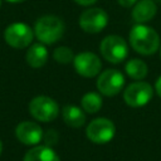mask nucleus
Masks as SVG:
<instances>
[{
	"mask_svg": "<svg viewBox=\"0 0 161 161\" xmlns=\"http://www.w3.org/2000/svg\"><path fill=\"white\" fill-rule=\"evenodd\" d=\"M128 40L131 48L141 55H152L161 45L157 31L146 24L133 25L128 34Z\"/></svg>",
	"mask_w": 161,
	"mask_h": 161,
	"instance_id": "obj_1",
	"label": "nucleus"
},
{
	"mask_svg": "<svg viewBox=\"0 0 161 161\" xmlns=\"http://www.w3.org/2000/svg\"><path fill=\"white\" fill-rule=\"evenodd\" d=\"M64 30V21L57 15L40 16L34 25V34L36 39L45 45L57 43L63 36Z\"/></svg>",
	"mask_w": 161,
	"mask_h": 161,
	"instance_id": "obj_2",
	"label": "nucleus"
},
{
	"mask_svg": "<svg viewBox=\"0 0 161 161\" xmlns=\"http://www.w3.org/2000/svg\"><path fill=\"white\" fill-rule=\"evenodd\" d=\"M99 52L103 59L107 62L112 64H119L128 57V44L119 35H107L99 44Z\"/></svg>",
	"mask_w": 161,
	"mask_h": 161,
	"instance_id": "obj_3",
	"label": "nucleus"
},
{
	"mask_svg": "<svg viewBox=\"0 0 161 161\" xmlns=\"http://www.w3.org/2000/svg\"><path fill=\"white\" fill-rule=\"evenodd\" d=\"M153 96V88L150 83L143 80H136L126 87L123 91V101L127 106L138 108L146 106Z\"/></svg>",
	"mask_w": 161,
	"mask_h": 161,
	"instance_id": "obj_4",
	"label": "nucleus"
},
{
	"mask_svg": "<svg viewBox=\"0 0 161 161\" xmlns=\"http://www.w3.org/2000/svg\"><path fill=\"white\" fill-rule=\"evenodd\" d=\"M96 87L106 97L117 96L125 87V75L118 69H106L98 74Z\"/></svg>",
	"mask_w": 161,
	"mask_h": 161,
	"instance_id": "obj_5",
	"label": "nucleus"
},
{
	"mask_svg": "<svg viewBox=\"0 0 161 161\" xmlns=\"http://www.w3.org/2000/svg\"><path fill=\"white\" fill-rule=\"evenodd\" d=\"M29 112L35 119L40 122H50L58 117L59 106L53 98L48 96H38L30 101Z\"/></svg>",
	"mask_w": 161,
	"mask_h": 161,
	"instance_id": "obj_6",
	"label": "nucleus"
},
{
	"mask_svg": "<svg viewBox=\"0 0 161 161\" xmlns=\"http://www.w3.org/2000/svg\"><path fill=\"white\" fill-rule=\"evenodd\" d=\"M114 133H116L114 123L104 117L94 118L88 123L86 128L87 138L93 143H98V145L109 142L114 137Z\"/></svg>",
	"mask_w": 161,
	"mask_h": 161,
	"instance_id": "obj_7",
	"label": "nucleus"
},
{
	"mask_svg": "<svg viewBox=\"0 0 161 161\" xmlns=\"http://www.w3.org/2000/svg\"><path fill=\"white\" fill-rule=\"evenodd\" d=\"M78 24L83 31L88 34H97L107 26L108 14L101 8H89L82 11Z\"/></svg>",
	"mask_w": 161,
	"mask_h": 161,
	"instance_id": "obj_8",
	"label": "nucleus"
},
{
	"mask_svg": "<svg viewBox=\"0 0 161 161\" xmlns=\"http://www.w3.org/2000/svg\"><path fill=\"white\" fill-rule=\"evenodd\" d=\"M34 38V30L24 23H13L4 31L5 42L16 49L26 48L31 44Z\"/></svg>",
	"mask_w": 161,
	"mask_h": 161,
	"instance_id": "obj_9",
	"label": "nucleus"
},
{
	"mask_svg": "<svg viewBox=\"0 0 161 161\" xmlns=\"http://www.w3.org/2000/svg\"><path fill=\"white\" fill-rule=\"evenodd\" d=\"M73 67L80 77L93 78L101 73L102 62L97 54L92 52H82L74 57Z\"/></svg>",
	"mask_w": 161,
	"mask_h": 161,
	"instance_id": "obj_10",
	"label": "nucleus"
},
{
	"mask_svg": "<svg viewBox=\"0 0 161 161\" xmlns=\"http://www.w3.org/2000/svg\"><path fill=\"white\" fill-rule=\"evenodd\" d=\"M15 136L16 138L28 146L38 145L43 138V130L42 127L31 121H24L20 122L15 128Z\"/></svg>",
	"mask_w": 161,
	"mask_h": 161,
	"instance_id": "obj_11",
	"label": "nucleus"
},
{
	"mask_svg": "<svg viewBox=\"0 0 161 161\" xmlns=\"http://www.w3.org/2000/svg\"><path fill=\"white\" fill-rule=\"evenodd\" d=\"M157 13V5L153 0H138L133 8L131 16L135 23L137 24H145L155 18Z\"/></svg>",
	"mask_w": 161,
	"mask_h": 161,
	"instance_id": "obj_12",
	"label": "nucleus"
},
{
	"mask_svg": "<svg viewBox=\"0 0 161 161\" xmlns=\"http://www.w3.org/2000/svg\"><path fill=\"white\" fill-rule=\"evenodd\" d=\"M62 117L65 125L73 128H79L86 123V113L82 108L74 104H67L62 109Z\"/></svg>",
	"mask_w": 161,
	"mask_h": 161,
	"instance_id": "obj_13",
	"label": "nucleus"
},
{
	"mask_svg": "<svg viewBox=\"0 0 161 161\" xmlns=\"http://www.w3.org/2000/svg\"><path fill=\"white\" fill-rule=\"evenodd\" d=\"M26 63L31 68H40L43 67L48 60V50L43 43H35L33 44L26 54H25Z\"/></svg>",
	"mask_w": 161,
	"mask_h": 161,
	"instance_id": "obj_14",
	"label": "nucleus"
},
{
	"mask_svg": "<svg viewBox=\"0 0 161 161\" xmlns=\"http://www.w3.org/2000/svg\"><path fill=\"white\" fill-rule=\"evenodd\" d=\"M23 161H60V160L57 152L52 147L44 145L30 148L25 153Z\"/></svg>",
	"mask_w": 161,
	"mask_h": 161,
	"instance_id": "obj_15",
	"label": "nucleus"
},
{
	"mask_svg": "<svg viewBox=\"0 0 161 161\" xmlns=\"http://www.w3.org/2000/svg\"><path fill=\"white\" fill-rule=\"evenodd\" d=\"M125 70L130 78L135 80H143L148 73V67L143 60L138 58H132L126 63Z\"/></svg>",
	"mask_w": 161,
	"mask_h": 161,
	"instance_id": "obj_16",
	"label": "nucleus"
},
{
	"mask_svg": "<svg viewBox=\"0 0 161 161\" xmlns=\"http://www.w3.org/2000/svg\"><path fill=\"white\" fill-rule=\"evenodd\" d=\"M102 104L103 102L101 93L97 92H87L80 99L82 109L87 113H97L102 108Z\"/></svg>",
	"mask_w": 161,
	"mask_h": 161,
	"instance_id": "obj_17",
	"label": "nucleus"
},
{
	"mask_svg": "<svg viewBox=\"0 0 161 161\" xmlns=\"http://www.w3.org/2000/svg\"><path fill=\"white\" fill-rule=\"evenodd\" d=\"M74 57L75 55L73 54V50L69 47H64V45L55 48L54 52H53V58L59 64H69V63H73Z\"/></svg>",
	"mask_w": 161,
	"mask_h": 161,
	"instance_id": "obj_18",
	"label": "nucleus"
},
{
	"mask_svg": "<svg viewBox=\"0 0 161 161\" xmlns=\"http://www.w3.org/2000/svg\"><path fill=\"white\" fill-rule=\"evenodd\" d=\"M138 0H117V3L122 6V8H133V5L137 3Z\"/></svg>",
	"mask_w": 161,
	"mask_h": 161,
	"instance_id": "obj_19",
	"label": "nucleus"
},
{
	"mask_svg": "<svg viewBox=\"0 0 161 161\" xmlns=\"http://www.w3.org/2000/svg\"><path fill=\"white\" fill-rule=\"evenodd\" d=\"M45 140H47V142L49 143H52V141L50 140H53V142H55L57 141V133L53 131V130H49L48 132H47V135H45Z\"/></svg>",
	"mask_w": 161,
	"mask_h": 161,
	"instance_id": "obj_20",
	"label": "nucleus"
},
{
	"mask_svg": "<svg viewBox=\"0 0 161 161\" xmlns=\"http://www.w3.org/2000/svg\"><path fill=\"white\" fill-rule=\"evenodd\" d=\"M78 5L80 6H92L93 4H96L98 0H74Z\"/></svg>",
	"mask_w": 161,
	"mask_h": 161,
	"instance_id": "obj_21",
	"label": "nucleus"
},
{
	"mask_svg": "<svg viewBox=\"0 0 161 161\" xmlns=\"http://www.w3.org/2000/svg\"><path fill=\"white\" fill-rule=\"evenodd\" d=\"M155 91H156V93H157V96L161 98V75L156 79V82H155Z\"/></svg>",
	"mask_w": 161,
	"mask_h": 161,
	"instance_id": "obj_22",
	"label": "nucleus"
},
{
	"mask_svg": "<svg viewBox=\"0 0 161 161\" xmlns=\"http://www.w3.org/2000/svg\"><path fill=\"white\" fill-rule=\"evenodd\" d=\"M6 1H9V3H23L25 0H6Z\"/></svg>",
	"mask_w": 161,
	"mask_h": 161,
	"instance_id": "obj_23",
	"label": "nucleus"
},
{
	"mask_svg": "<svg viewBox=\"0 0 161 161\" xmlns=\"http://www.w3.org/2000/svg\"><path fill=\"white\" fill-rule=\"evenodd\" d=\"M1 151H3V143H1V141H0V155H1Z\"/></svg>",
	"mask_w": 161,
	"mask_h": 161,
	"instance_id": "obj_24",
	"label": "nucleus"
},
{
	"mask_svg": "<svg viewBox=\"0 0 161 161\" xmlns=\"http://www.w3.org/2000/svg\"><path fill=\"white\" fill-rule=\"evenodd\" d=\"M153 1H155V3L157 1V3H160V4H161V0H153Z\"/></svg>",
	"mask_w": 161,
	"mask_h": 161,
	"instance_id": "obj_25",
	"label": "nucleus"
},
{
	"mask_svg": "<svg viewBox=\"0 0 161 161\" xmlns=\"http://www.w3.org/2000/svg\"><path fill=\"white\" fill-rule=\"evenodd\" d=\"M158 50H160V57H161V45H160V49Z\"/></svg>",
	"mask_w": 161,
	"mask_h": 161,
	"instance_id": "obj_26",
	"label": "nucleus"
},
{
	"mask_svg": "<svg viewBox=\"0 0 161 161\" xmlns=\"http://www.w3.org/2000/svg\"><path fill=\"white\" fill-rule=\"evenodd\" d=\"M0 5H1V0H0Z\"/></svg>",
	"mask_w": 161,
	"mask_h": 161,
	"instance_id": "obj_27",
	"label": "nucleus"
}]
</instances>
